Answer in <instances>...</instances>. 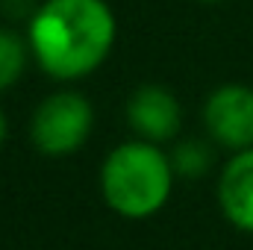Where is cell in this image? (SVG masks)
Instances as JSON below:
<instances>
[{
    "label": "cell",
    "mask_w": 253,
    "mask_h": 250,
    "mask_svg": "<svg viewBox=\"0 0 253 250\" xmlns=\"http://www.w3.org/2000/svg\"><path fill=\"white\" fill-rule=\"evenodd\" d=\"M42 71L56 80L88 77L115 44V15L106 0H44L27 33Z\"/></svg>",
    "instance_id": "cell-1"
},
{
    "label": "cell",
    "mask_w": 253,
    "mask_h": 250,
    "mask_svg": "<svg viewBox=\"0 0 253 250\" xmlns=\"http://www.w3.org/2000/svg\"><path fill=\"white\" fill-rule=\"evenodd\" d=\"M94 124L91 103L77 91H56L44 97L30 121L33 144L47 156H68L77 153Z\"/></svg>",
    "instance_id": "cell-3"
},
{
    "label": "cell",
    "mask_w": 253,
    "mask_h": 250,
    "mask_svg": "<svg viewBox=\"0 0 253 250\" xmlns=\"http://www.w3.org/2000/svg\"><path fill=\"white\" fill-rule=\"evenodd\" d=\"M30 42H24L15 30H0V91L15 85L27 68Z\"/></svg>",
    "instance_id": "cell-7"
},
{
    "label": "cell",
    "mask_w": 253,
    "mask_h": 250,
    "mask_svg": "<svg viewBox=\"0 0 253 250\" xmlns=\"http://www.w3.org/2000/svg\"><path fill=\"white\" fill-rule=\"evenodd\" d=\"M171 165H174V171L183 174V177H200V174H206V168L212 165V150H209L203 141H183V144L174 147Z\"/></svg>",
    "instance_id": "cell-8"
},
{
    "label": "cell",
    "mask_w": 253,
    "mask_h": 250,
    "mask_svg": "<svg viewBox=\"0 0 253 250\" xmlns=\"http://www.w3.org/2000/svg\"><path fill=\"white\" fill-rule=\"evenodd\" d=\"M200 3H218V0H200Z\"/></svg>",
    "instance_id": "cell-10"
},
{
    "label": "cell",
    "mask_w": 253,
    "mask_h": 250,
    "mask_svg": "<svg viewBox=\"0 0 253 250\" xmlns=\"http://www.w3.org/2000/svg\"><path fill=\"white\" fill-rule=\"evenodd\" d=\"M126 118H129L132 129L144 141L159 144V141H171L180 132L183 112H180L177 97L168 88H162V85H141L129 97Z\"/></svg>",
    "instance_id": "cell-5"
},
{
    "label": "cell",
    "mask_w": 253,
    "mask_h": 250,
    "mask_svg": "<svg viewBox=\"0 0 253 250\" xmlns=\"http://www.w3.org/2000/svg\"><path fill=\"white\" fill-rule=\"evenodd\" d=\"M203 121L212 141L227 150L253 147V88L248 85H221L209 94L203 106Z\"/></svg>",
    "instance_id": "cell-4"
},
{
    "label": "cell",
    "mask_w": 253,
    "mask_h": 250,
    "mask_svg": "<svg viewBox=\"0 0 253 250\" xmlns=\"http://www.w3.org/2000/svg\"><path fill=\"white\" fill-rule=\"evenodd\" d=\"M3 138H6V118H3V112H0V144H3Z\"/></svg>",
    "instance_id": "cell-9"
},
{
    "label": "cell",
    "mask_w": 253,
    "mask_h": 250,
    "mask_svg": "<svg viewBox=\"0 0 253 250\" xmlns=\"http://www.w3.org/2000/svg\"><path fill=\"white\" fill-rule=\"evenodd\" d=\"M218 203L227 221L253 233V147L236 150L218 180Z\"/></svg>",
    "instance_id": "cell-6"
},
{
    "label": "cell",
    "mask_w": 253,
    "mask_h": 250,
    "mask_svg": "<svg viewBox=\"0 0 253 250\" xmlns=\"http://www.w3.org/2000/svg\"><path fill=\"white\" fill-rule=\"evenodd\" d=\"M174 174L171 156H165L159 144L138 138L118 144L106 156L100 168V191L112 212L129 221H141L168 203Z\"/></svg>",
    "instance_id": "cell-2"
}]
</instances>
